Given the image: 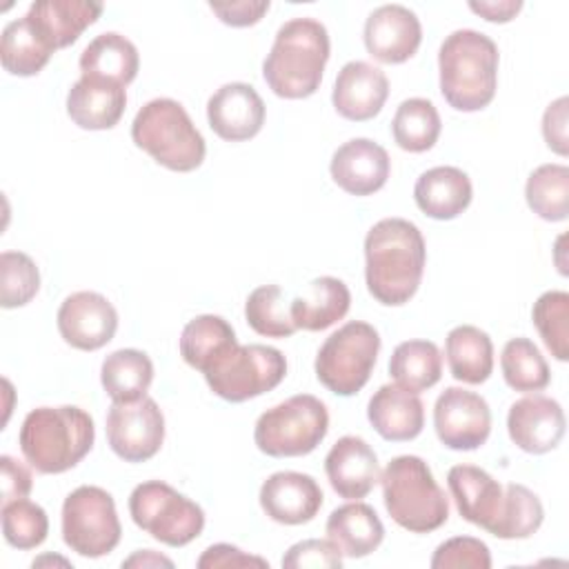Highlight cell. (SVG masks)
I'll return each instance as SVG.
<instances>
[{
  "mask_svg": "<svg viewBox=\"0 0 569 569\" xmlns=\"http://www.w3.org/2000/svg\"><path fill=\"white\" fill-rule=\"evenodd\" d=\"M473 198L469 176L458 167H433L420 173L413 184V200L418 209L433 220L458 218Z\"/></svg>",
  "mask_w": 569,
  "mask_h": 569,
  "instance_id": "cell-26",
  "label": "cell"
},
{
  "mask_svg": "<svg viewBox=\"0 0 569 569\" xmlns=\"http://www.w3.org/2000/svg\"><path fill=\"white\" fill-rule=\"evenodd\" d=\"M51 53L53 49L24 16L4 24L0 36V60L7 73L20 78L36 76L47 67Z\"/></svg>",
  "mask_w": 569,
  "mask_h": 569,
  "instance_id": "cell-33",
  "label": "cell"
},
{
  "mask_svg": "<svg viewBox=\"0 0 569 569\" xmlns=\"http://www.w3.org/2000/svg\"><path fill=\"white\" fill-rule=\"evenodd\" d=\"M122 536L113 496L96 485L73 489L62 502V540L82 558L111 553Z\"/></svg>",
  "mask_w": 569,
  "mask_h": 569,
  "instance_id": "cell-11",
  "label": "cell"
},
{
  "mask_svg": "<svg viewBox=\"0 0 569 569\" xmlns=\"http://www.w3.org/2000/svg\"><path fill=\"white\" fill-rule=\"evenodd\" d=\"M122 567H138V569H147V567H173V560L153 551V549H140L136 553H131L127 560H122Z\"/></svg>",
  "mask_w": 569,
  "mask_h": 569,
  "instance_id": "cell-50",
  "label": "cell"
},
{
  "mask_svg": "<svg viewBox=\"0 0 569 569\" xmlns=\"http://www.w3.org/2000/svg\"><path fill=\"white\" fill-rule=\"evenodd\" d=\"M78 64L82 78H96L127 87L138 76L140 56L129 38L116 31H107L96 36L82 49Z\"/></svg>",
  "mask_w": 569,
  "mask_h": 569,
  "instance_id": "cell-29",
  "label": "cell"
},
{
  "mask_svg": "<svg viewBox=\"0 0 569 569\" xmlns=\"http://www.w3.org/2000/svg\"><path fill=\"white\" fill-rule=\"evenodd\" d=\"M380 351L373 325L349 320L336 329L318 349L313 369L318 382L336 396H356L371 378Z\"/></svg>",
  "mask_w": 569,
  "mask_h": 569,
  "instance_id": "cell-8",
  "label": "cell"
},
{
  "mask_svg": "<svg viewBox=\"0 0 569 569\" xmlns=\"http://www.w3.org/2000/svg\"><path fill=\"white\" fill-rule=\"evenodd\" d=\"M389 376L413 393L431 389L442 376V356L431 340H405L389 358Z\"/></svg>",
  "mask_w": 569,
  "mask_h": 569,
  "instance_id": "cell-34",
  "label": "cell"
},
{
  "mask_svg": "<svg viewBox=\"0 0 569 569\" xmlns=\"http://www.w3.org/2000/svg\"><path fill=\"white\" fill-rule=\"evenodd\" d=\"M325 531L347 558H365L385 540V527L376 509L360 500H351L333 509L327 518Z\"/></svg>",
  "mask_w": 569,
  "mask_h": 569,
  "instance_id": "cell-27",
  "label": "cell"
},
{
  "mask_svg": "<svg viewBox=\"0 0 569 569\" xmlns=\"http://www.w3.org/2000/svg\"><path fill=\"white\" fill-rule=\"evenodd\" d=\"M260 507L278 525H305L322 507V489L313 476L300 471L271 473L258 493Z\"/></svg>",
  "mask_w": 569,
  "mask_h": 569,
  "instance_id": "cell-18",
  "label": "cell"
},
{
  "mask_svg": "<svg viewBox=\"0 0 569 569\" xmlns=\"http://www.w3.org/2000/svg\"><path fill=\"white\" fill-rule=\"evenodd\" d=\"M129 513L138 529L167 547H184L204 529L202 507L162 480L136 485Z\"/></svg>",
  "mask_w": 569,
  "mask_h": 569,
  "instance_id": "cell-9",
  "label": "cell"
},
{
  "mask_svg": "<svg viewBox=\"0 0 569 569\" xmlns=\"http://www.w3.org/2000/svg\"><path fill=\"white\" fill-rule=\"evenodd\" d=\"M329 51V33L320 20L291 18L276 31L262 62V78L278 98H309L322 82Z\"/></svg>",
  "mask_w": 569,
  "mask_h": 569,
  "instance_id": "cell-2",
  "label": "cell"
},
{
  "mask_svg": "<svg viewBox=\"0 0 569 569\" xmlns=\"http://www.w3.org/2000/svg\"><path fill=\"white\" fill-rule=\"evenodd\" d=\"M58 331L67 345L96 351L113 340L118 329L116 307L98 291H76L58 309Z\"/></svg>",
  "mask_w": 569,
  "mask_h": 569,
  "instance_id": "cell-14",
  "label": "cell"
},
{
  "mask_svg": "<svg viewBox=\"0 0 569 569\" xmlns=\"http://www.w3.org/2000/svg\"><path fill=\"white\" fill-rule=\"evenodd\" d=\"M445 356L451 376L465 385H482L493 371V342L473 325H458L447 333Z\"/></svg>",
  "mask_w": 569,
  "mask_h": 569,
  "instance_id": "cell-30",
  "label": "cell"
},
{
  "mask_svg": "<svg viewBox=\"0 0 569 569\" xmlns=\"http://www.w3.org/2000/svg\"><path fill=\"white\" fill-rule=\"evenodd\" d=\"M382 500L391 520L411 531L429 533L449 518V500L420 456H396L380 471Z\"/></svg>",
  "mask_w": 569,
  "mask_h": 569,
  "instance_id": "cell-5",
  "label": "cell"
},
{
  "mask_svg": "<svg viewBox=\"0 0 569 569\" xmlns=\"http://www.w3.org/2000/svg\"><path fill=\"white\" fill-rule=\"evenodd\" d=\"M200 569H218V567H269V562L260 556H251L244 553L242 549L227 545V542H218L211 545L202 551V556L196 562Z\"/></svg>",
  "mask_w": 569,
  "mask_h": 569,
  "instance_id": "cell-48",
  "label": "cell"
},
{
  "mask_svg": "<svg viewBox=\"0 0 569 569\" xmlns=\"http://www.w3.org/2000/svg\"><path fill=\"white\" fill-rule=\"evenodd\" d=\"M104 429L111 451L124 462H147L164 442V416L149 396L133 402H113Z\"/></svg>",
  "mask_w": 569,
  "mask_h": 569,
  "instance_id": "cell-12",
  "label": "cell"
},
{
  "mask_svg": "<svg viewBox=\"0 0 569 569\" xmlns=\"http://www.w3.org/2000/svg\"><path fill=\"white\" fill-rule=\"evenodd\" d=\"M367 418L376 433L389 442H407L425 427V405L418 393L400 385H382L367 405Z\"/></svg>",
  "mask_w": 569,
  "mask_h": 569,
  "instance_id": "cell-23",
  "label": "cell"
},
{
  "mask_svg": "<svg viewBox=\"0 0 569 569\" xmlns=\"http://www.w3.org/2000/svg\"><path fill=\"white\" fill-rule=\"evenodd\" d=\"M387 96L389 80L385 71L365 60H351L336 76L331 102L345 120L367 122L382 111Z\"/></svg>",
  "mask_w": 569,
  "mask_h": 569,
  "instance_id": "cell-20",
  "label": "cell"
},
{
  "mask_svg": "<svg viewBox=\"0 0 569 569\" xmlns=\"http://www.w3.org/2000/svg\"><path fill=\"white\" fill-rule=\"evenodd\" d=\"M269 0H240V2H209V9L220 22L229 27H251L269 11Z\"/></svg>",
  "mask_w": 569,
  "mask_h": 569,
  "instance_id": "cell-47",
  "label": "cell"
},
{
  "mask_svg": "<svg viewBox=\"0 0 569 569\" xmlns=\"http://www.w3.org/2000/svg\"><path fill=\"white\" fill-rule=\"evenodd\" d=\"M2 536L16 549H36L47 540V511L27 498L2 505Z\"/></svg>",
  "mask_w": 569,
  "mask_h": 569,
  "instance_id": "cell-41",
  "label": "cell"
},
{
  "mask_svg": "<svg viewBox=\"0 0 569 569\" xmlns=\"http://www.w3.org/2000/svg\"><path fill=\"white\" fill-rule=\"evenodd\" d=\"M329 431V411L311 393H298L260 413L253 427L256 447L271 458L311 453Z\"/></svg>",
  "mask_w": 569,
  "mask_h": 569,
  "instance_id": "cell-7",
  "label": "cell"
},
{
  "mask_svg": "<svg viewBox=\"0 0 569 569\" xmlns=\"http://www.w3.org/2000/svg\"><path fill=\"white\" fill-rule=\"evenodd\" d=\"M440 129V113L427 98L402 100L391 120L393 142L409 153L429 151L438 142Z\"/></svg>",
  "mask_w": 569,
  "mask_h": 569,
  "instance_id": "cell-35",
  "label": "cell"
},
{
  "mask_svg": "<svg viewBox=\"0 0 569 569\" xmlns=\"http://www.w3.org/2000/svg\"><path fill=\"white\" fill-rule=\"evenodd\" d=\"M264 113L260 93L247 82H227L207 100L209 127L227 142H244L258 136Z\"/></svg>",
  "mask_w": 569,
  "mask_h": 569,
  "instance_id": "cell-17",
  "label": "cell"
},
{
  "mask_svg": "<svg viewBox=\"0 0 569 569\" xmlns=\"http://www.w3.org/2000/svg\"><path fill=\"white\" fill-rule=\"evenodd\" d=\"M531 320L551 356L565 362L569 358V293L545 291L533 302Z\"/></svg>",
  "mask_w": 569,
  "mask_h": 569,
  "instance_id": "cell-40",
  "label": "cell"
},
{
  "mask_svg": "<svg viewBox=\"0 0 569 569\" xmlns=\"http://www.w3.org/2000/svg\"><path fill=\"white\" fill-rule=\"evenodd\" d=\"M545 520L540 498L525 485L509 482L505 487V505L491 536L500 540H522L533 536Z\"/></svg>",
  "mask_w": 569,
  "mask_h": 569,
  "instance_id": "cell-38",
  "label": "cell"
},
{
  "mask_svg": "<svg viewBox=\"0 0 569 569\" xmlns=\"http://www.w3.org/2000/svg\"><path fill=\"white\" fill-rule=\"evenodd\" d=\"M131 140L158 164L178 173L198 169L207 156L202 133L173 98H153L142 104L131 122Z\"/></svg>",
  "mask_w": 569,
  "mask_h": 569,
  "instance_id": "cell-6",
  "label": "cell"
},
{
  "mask_svg": "<svg viewBox=\"0 0 569 569\" xmlns=\"http://www.w3.org/2000/svg\"><path fill=\"white\" fill-rule=\"evenodd\" d=\"M391 160L385 147L369 138H351L340 144L329 162L333 182L351 196H371L387 184Z\"/></svg>",
  "mask_w": 569,
  "mask_h": 569,
  "instance_id": "cell-19",
  "label": "cell"
},
{
  "mask_svg": "<svg viewBox=\"0 0 569 569\" xmlns=\"http://www.w3.org/2000/svg\"><path fill=\"white\" fill-rule=\"evenodd\" d=\"M567 96H560L558 100L549 102V107L542 113V138L547 147L558 153L567 156L569 153V138H567Z\"/></svg>",
  "mask_w": 569,
  "mask_h": 569,
  "instance_id": "cell-45",
  "label": "cell"
},
{
  "mask_svg": "<svg viewBox=\"0 0 569 569\" xmlns=\"http://www.w3.org/2000/svg\"><path fill=\"white\" fill-rule=\"evenodd\" d=\"M127 107V89L96 78L76 80L67 93V113L73 124L87 131L113 129Z\"/></svg>",
  "mask_w": 569,
  "mask_h": 569,
  "instance_id": "cell-25",
  "label": "cell"
},
{
  "mask_svg": "<svg viewBox=\"0 0 569 569\" xmlns=\"http://www.w3.org/2000/svg\"><path fill=\"white\" fill-rule=\"evenodd\" d=\"M365 47L382 64H400L416 56L422 42L418 16L402 4H382L365 20Z\"/></svg>",
  "mask_w": 569,
  "mask_h": 569,
  "instance_id": "cell-15",
  "label": "cell"
},
{
  "mask_svg": "<svg viewBox=\"0 0 569 569\" xmlns=\"http://www.w3.org/2000/svg\"><path fill=\"white\" fill-rule=\"evenodd\" d=\"M565 411L558 400L531 393L516 400L507 413V431L511 442L527 453H547L556 449L565 436Z\"/></svg>",
  "mask_w": 569,
  "mask_h": 569,
  "instance_id": "cell-16",
  "label": "cell"
},
{
  "mask_svg": "<svg viewBox=\"0 0 569 569\" xmlns=\"http://www.w3.org/2000/svg\"><path fill=\"white\" fill-rule=\"evenodd\" d=\"M40 289V271L22 251L0 253V305L4 309L24 307Z\"/></svg>",
  "mask_w": 569,
  "mask_h": 569,
  "instance_id": "cell-42",
  "label": "cell"
},
{
  "mask_svg": "<svg viewBox=\"0 0 569 569\" xmlns=\"http://www.w3.org/2000/svg\"><path fill=\"white\" fill-rule=\"evenodd\" d=\"M425 262V238L405 218H382L365 236L367 289L385 307H400L416 296Z\"/></svg>",
  "mask_w": 569,
  "mask_h": 569,
  "instance_id": "cell-1",
  "label": "cell"
},
{
  "mask_svg": "<svg viewBox=\"0 0 569 569\" xmlns=\"http://www.w3.org/2000/svg\"><path fill=\"white\" fill-rule=\"evenodd\" d=\"M431 569H460V567H473V569H489L491 567V553L489 547L473 536H456L445 542H440L431 556Z\"/></svg>",
  "mask_w": 569,
  "mask_h": 569,
  "instance_id": "cell-43",
  "label": "cell"
},
{
  "mask_svg": "<svg viewBox=\"0 0 569 569\" xmlns=\"http://www.w3.org/2000/svg\"><path fill=\"white\" fill-rule=\"evenodd\" d=\"M500 53L496 42L476 29L451 31L438 51L440 93L456 111L485 109L498 87Z\"/></svg>",
  "mask_w": 569,
  "mask_h": 569,
  "instance_id": "cell-3",
  "label": "cell"
},
{
  "mask_svg": "<svg viewBox=\"0 0 569 569\" xmlns=\"http://www.w3.org/2000/svg\"><path fill=\"white\" fill-rule=\"evenodd\" d=\"M447 487L458 513L467 522L491 533L505 505V487L476 465L451 467L447 473Z\"/></svg>",
  "mask_w": 569,
  "mask_h": 569,
  "instance_id": "cell-22",
  "label": "cell"
},
{
  "mask_svg": "<svg viewBox=\"0 0 569 569\" xmlns=\"http://www.w3.org/2000/svg\"><path fill=\"white\" fill-rule=\"evenodd\" d=\"M351 307L349 287L333 276L313 278L302 296H296L289 302L291 322L296 329L322 331L347 316Z\"/></svg>",
  "mask_w": 569,
  "mask_h": 569,
  "instance_id": "cell-28",
  "label": "cell"
},
{
  "mask_svg": "<svg viewBox=\"0 0 569 569\" xmlns=\"http://www.w3.org/2000/svg\"><path fill=\"white\" fill-rule=\"evenodd\" d=\"M93 418L76 407H36L20 427V451L38 473H64L93 447Z\"/></svg>",
  "mask_w": 569,
  "mask_h": 569,
  "instance_id": "cell-4",
  "label": "cell"
},
{
  "mask_svg": "<svg viewBox=\"0 0 569 569\" xmlns=\"http://www.w3.org/2000/svg\"><path fill=\"white\" fill-rule=\"evenodd\" d=\"M233 345H238L233 327L222 316L213 313L196 316L180 333V356L200 373Z\"/></svg>",
  "mask_w": 569,
  "mask_h": 569,
  "instance_id": "cell-32",
  "label": "cell"
},
{
  "mask_svg": "<svg viewBox=\"0 0 569 569\" xmlns=\"http://www.w3.org/2000/svg\"><path fill=\"white\" fill-rule=\"evenodd\" d=\"M153 380V362L144 351L118 349L102 360L100 382L113 402H133L147 396Z\"/></svg>",
  "mask_w": 569,
  "mask_h": 569,
  "instance_id": "cell-31",
  "label": "cell"
},
{
  "mask_svg": "<svg viewBox=\"0 0 569 569\" xmlns=\"http://www.w3.org/2000/svg\"><path fill=\"white\" fill-rule=\"evenodd\" d=\"M247 325L267 338H289L298 329L291 322L289 307L282 300V289L278 284L256 287L244 302Z\"/></svg>",
  "mask_w": 569,
  "mask_h": 569,
  "instance_id": "cell-39",
  "label": "cell"
},
{
  "mask_svg": "<svg viewBox=\"0 0 569 569\" xmlns=\"http://www.w3.org/2000/svg\"><path fill=\"white\" fill-rule=\"evenodd\" d=\"M433 429L447 449L473 451L491 433V409L480 393L447 387L433 405Z\"/></svg>",
  "mask_w": 569,
  "mask_h": 569,
  "instance_id": "cell-13",
  "label": "cell"
},
{
  "mask_svg": "<svg viewBox=\"0 0 569 569\" xmlns=\"http://www.w3.org/2000/svg\"><path fill=\"white\" fill-rule=\"evenodd\" d=\"M33 480L27 465L16 460L13 456H0V489L2 500L0 505H9L13 500L27 498L31 493Z\"/></svg>",
  "mask_w": 569,
  "mask_h": 569,
  "instance_id": "cell-46",
  "label": "cell"
},
{
  "mask_svg": "<svg viewBox=\"0 0 569 569\" xmlns=\"http://www.w3.org/2000/svg\"><path fill=\"white\" fill-rule=\"evenodd\" d=\"M209 389L227 402H244L276 389L287 376V358L267 345H233L202 371Z\"/></svg>",
  "mask_w": 569,
  "mask_h": 569,
  "instance_id": "cell-10",
  "label": "cell"
},
{
  "mask_svg": "<svg viewBox=\"0 0 569 569\" xmlns=\"http://www.w3.org/2000/svg\"><path fill=\"white\" fill-rule=\"evenodd\" d=\"M469 9L485 18L487 22H509L518 16L522 9L520 0H480V2H469Z\"/></svg>",
  "mask_w": 569,
  "mask_h": 569,
  "instance_id": "cell-49",
  "label": "cell"
},
{
  "mask_svg": "<svg viewBox=\"0 0 569 569\" xmlns=\"http://www.w3.org/2000/svg\"><path fill=\"white\" fill-rule=\"evenodd\" d=\"M102 13L100 2L87 0H38L29 4L24 18L42 36V40L53 49H64L73 44L80 33L91 27Z\"/></svg>",
  "mask_w": 569,
  "mask_h": 569,
  "instance_id": "cell-24",
  "label": "cell"
},
{
  "mask_svg": "<svg viewBox=\"0 0 569 569\" xmlns=\"http://www.w3.org/2000/svg\"><path fill=\"white\" fill-rule=\"evenodd\" d=\"M325 473L340 498L360 500L380 480V465L365 438L342 436L325 458Z\"/></svg>",
  "mask_w": 569,
  "mask_h": 569,
  "instance_id": "cell-21",
  "label": "cell"
},
{
  "mask_svg": "<svg viewBox=\"0 0 569 569\" xmlns=\"http://www.w3.org/2000/svg\"><path fill=\"white\" fill-rule=\"evenodd\" d=\"M500 369L507 387L522 393L542 391L551 380L545 356L529 338L522 336L507 340L500 353Z\"/></svg>",
  "mask_w": 569,
  "mask_h": 569,
  "instance_id": "cell-37",
  "label": "cell"
},
{
  "mask_svg": "<svg viewBox=\"0 0 569 569\" xmlns=\"http://www.w3.org/2000/svg\"><path fill=\"white\" fill-rule=\"evenodd\" d=\"M525 200L529 209L547 220L562 222L569 213V167L567 164H540L525 184Z\"/></svg>",
  "mask_w": 569,
  "mask_h": 569,
  "instance_id": "cell-36",
  "label": "cell"
},
{
  "mask_svg": "<svg viewBox=\"0 0 569 569\" xmlns=\"http://www.w3.org/2000/svg\"><path fill=\"white\" fill-rule=\"evenodd\" d=\"M282 567L284 569H340L342 553L329 538L325 540L309 538L287 549V553L282 556Z\"/></svg>",
  "mask_w": 569,
  "mask_h": 569,
  "instance_id": "cell-44",
  "label": "cell"
}]
</instances>
